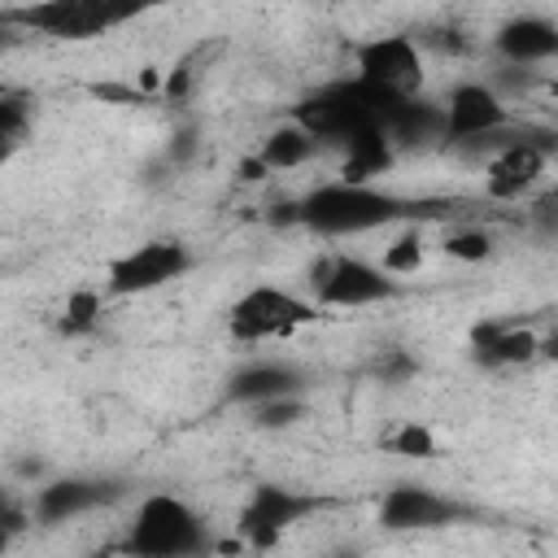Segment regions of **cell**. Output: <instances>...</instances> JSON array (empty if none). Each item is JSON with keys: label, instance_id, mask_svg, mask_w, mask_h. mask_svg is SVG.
<instances>
[{"label": "cell", "instance_id": "cell-27", "mask_svg": "<svg viewBox=\"0 0 558 558\" xmlns=\"http://www.w3.org/2000/svg\"><path fill=\"white\" fill-rule=\"evenodd\" d=\"M418 371V362L410 357V353H401V349H388L384 357H379V375L384 379H405V375H414Z\"/></svg>", "mask_w": 558, "mask_h": 558}, {"label": "cell", "instance_id": "cell-25", "mask_svg": "<svg viewBox=\"0 0 558 558\" xmlns=\"http://www.w3.org/2000/svg\"><path fill=\"white\" fill-rule=\"evenodd\" d=\"M301 418H305V392H296V397H275V401L253 405V427H262V432L296 427Z\"/></svg>", "mask_w": 558, "mask_h": 558}, {"label": "cell", "instance_id": "cell-14", "mask_svg": "<svg viewBox=\"0 0 558 558\" xmlns=\"http://www.w3.org/2000/svg\"><path fill=\"white\" fill-rule=\"evenodd\" d=\"M305 388H310V375H305L296 362H288V357H253V362H244V366H235V371L227 375L222 397H227L231 405L253 410V405H262V401L296 397V392H305Z\"/></svg>", "mask_w": 558, "mask_h": 558}, {"label": "cell", "instance_id": "cell-16", "mask_svg": "<svg viewBox=\"0 0 558 558\" xmlns=\"http://www.w3.org/2000/svg\"><path fill=\"white\" fill-rule=\"evenodd\" d=\"M471 357L484 371H510V366H527L541 357V336L523 323H497L484 318L471 327Z\"/></svg>", "mask_w": 558, "mask_h": 558}, {"label": "cell", "instance_id": "cell-8", "mask_svg": "<svg viewBox=\"0 0 558 558\" xmlns=\"http://www.w3.org/2000/svg\"><path fill=\"white\" fill-rule=\"evenodd\" d=\"M318 510H323V497L266 480V484H253L248 497L240 501L235 527H240V541L244 545L270 549V545H279V536H288L296 523H305Z\"/></svg>", "mask_w": 558, "mask_h": 558}, {"label": "cell", "instance_id": "cell-11", "mask_svg": "<svg viewBox=\"0 0 558 558\" xmlns=\"http://www.w3.org/2000/svg\"><path fill=\"white\" fill-rule=\"evenodd\" d=\"M462 519H471V510L462 501H453L440 488L418 484V480H401V484L384 488V497H379L384 532H436V527H449Z\"/></svg>", "mask_w": 558, "mask_h": 558}, {"label": "cell", "instance_id": "cell-28", "mask_svg": "<svg viewBox=\"0 0 558 558\" xmlns=\"http://www.w3.org/2000/svg\"><path fill=\"white\" fill-rule=\"evenodd\" d=\"M192 153H196V135H192V131H179V135H170V148H166V157H170L174 166H183Z\"/></svg>", "mask_w": 558, "mask_h": 558}, {"label": "cell", "instance_id": "cell-2", "mask_svg": "<svg viewBox=\"0 0 558 558\" xmlns=\"http://www.w3.org/2000/svg\"><path fill=\"white\" fill-rule=\"evenodd\" d=\"M218 541H214L209 519L187 497L166 493V488L140 497L126 523V541H122V549L140 558H201Z\"/></svg>", "mask_w": 558, "mask_h": 558}, {"label": "cell", "instance_id": "cell-15", "mask_svg": "<svg viewBox=\"0 0 558 558\" xmlns=\"http://www.w3.org/2000/svg\"><path fill=\"white\" fill-rule=\"evenodd\" d=\"M493 52L506 65H545L558 61V22L545 13H514L493 31Z\"/></svg>", "mask_w": 558, "mask_h": 558}, {"label": "cell", "instance_id": "cell-17", "mask_svg": "<svg viewBox=\"0 0 558 558\" xmlns=\"http://www.w3.org/2000/svg\"><path fill=\"white\" fill-rule=\"evenodd\" d=\"M388 140L397 144V153L445 144V105L423 100V96H405L388 118Z\"/></svg>", "mask_w": 558, "mask_h": 558}, {"label": "cell", "instance_id": "cell-23", "mask_svg": "<svg viewBox=\"0 0 558 558\" xmlns=\"http://www.w3.org/2000/svg\"><path fill=\"white\" fill-rule=\"evenodd\" d=\"M440 253H445V257H453V262L480 266V262H488V257H493V235H488L480 222H462V227L445 231Z\"/></svg>", "mask_w": 558, "mask_h": 558}, {"label": "cell", "instance_id": "cell-21", "mask_svg": "<svg viewBox=\"0 0 558 558\" xmlns=\"http://www.w3.org/2000/svg\"><path fill=\"white\" fill-rule=\"evenodd\" d=\"M31 126H35V109H31V100L17 96V92H4V96H0V140H4L0 157H4V161H13V153H17L22 140L31 135Z\"/></svg>", "mask_w": 558, "mask_h": 558}, {"label": "cell", "instance_id": "cell-22", "mask_svg": "<svg viewBox=\"0 0 558 558\" xmlns=\"http://www.w3.org/2000/svg\"><path fill=\"white\" fill-rule=\"evenodd\" d=\"M379 262H384V270H392L397 279L418 275V270H423V240H418V222H405V227L384 244Z\"/></svg>", "mask_w": 558, "mask_h": 558}, {"label": "cell", "instance_id": "cell-19", "mask_svg": "<svg viewBox=\"0 0 558 558\" xmlns=\"http://www.w3.org/2000/svg\"><path fill=\"white\" fill-rule=\"evenodd\" d=\"M318 153H323V140H318L310 126H301L296 118L279 122V126H275V131H266V135H262V144H257V157H262V166H266L270 174L301 170V166H310Z\"/></svg>", "mask_w": 558, "mask_h": 558}, {"label": "cell", "instance_id": "cell-18", "mask_svg": "<svg viewBox=\"0 0 558 558\" xmlns=\"http://www.w3.org/2000/svg\"><path fill=\"white\" fill-rule=\"evenodd\" d=\"M397 144L388 140L384 126H366V131H353L344 144H340V174L344 179H357V183H375L379 174H388L397 166Z\"/></svg>", "mask_w": 558, "mask_h": 558}, {"label": "cell", "instance_id": "cell-6", "mask_svg": "<svg viewBox=\"0 0 558 558\" xmlns=\"http://www.w3.org/2000/svg\"><path fill=\"white\" fill-rule=\"evenodd\" d=\"M318 318L323 305L310 292L283 283H253L227 305V336L235 344H270L296 336L301 327H314Z\"/></svg>", "mask_w": 558, "mask_h": 558}, {"label": "cell", "instance_id": "cell-20", "mask_svg": "<svg viewBox=\"0 0 558 558\" xmlns=\"http://www.w3.org/2000/svg\"><path fill=\"white\" fill-rule=\"evenodd\" d=\"M105 288H78V292H70V301L61 305V314H57V331L61 336H87V331H96L100 327V314H105Z\"/></svg>", "mask_w": 558, "mask_h": 558}, {"label": "cell", "instance_id": "cell-4", "mask_svg": "<svg viewBox=\"0 0 558 558\" xmlns=\"http://www.w3.org/2000/svg\"><path fill=\"white\" fill-rule=\"evenodd\" d=\"M405 96H392V92H379L371 83H362L357 74L349 78H331L314 92H305L292 109V118L301 126H310L323 144H344L353 131H366V126H384L388 131V118L392 109L401 105Z\"/></svg>", "mask_w": 558, "mask_h": 558}, {"label": "cell", "instance_id": "cell-7", "mask_svg": "<svg viewBox=\"0 0 558 558\" xmlns=\"http://www.w3.org/2000/svg\"><path fill=\"white\" fill-rule=\"evenodd\" d=\"M196 266V248L183 235H148L105 262V292L109 296H148L170 288Z\"/></svg>", "mask_w": 558, "mask_h": 558}, {"label": "cell", "instance_id": "cell-26", "mask_svg": "<svg viewBox=\"0 0 558 558\" xmlns=\"http://www.w3.org/2000/svg\"><path fill=\"white\" fill-rule=\"evenodd\" d=\"M527 227L536 240H558V187L532 192L527 201Z\"/></svg>", "mask_w": 558, "mask_h": 558}, {"label": "cell", "instance_id": "cell-13", "mask_svg": "<svg viewBox=\"0 0 558 558\" xmlns=\"http://www.w3.org/2000/svg\"><path fill=\"white\" fill-rule=\"evenodd\" d=\"M549 166V148L536 140H501L484 161V192L488 201H523L541 187Z\"/></svg>", "mask_w": 558, "mask_h": 558}, {"label": "cell", "instance_id": "cell-1", "mask_svg": "<svg viewBox=\"0 0 558 558\" xmlns=\"http://www.w3.org/2000/svg\"><path fill=\"white\" fill-rule=\"evenodd\" d=\"M445 201H427V196H401L388 192L379 183H357V179H327L314 183L301 201H296V218L310 235L323 240H349V235H366V231H388V227H405V222H427L440 218Z\"/></svg>", "mask_w": 558, "mask_h": 558}, {"label": "cell", "instance_id": "cell-5", "mask_svg": "<svg viewBox=\"0 0 558 558\" xmlns=\"http://www.w3.org/2000/svg\"><path fill=\"white\" fill-rule=\"evenodd\" d=\"M305 292L323 310H366V305H388L405 292V279L384 270V262H371L362 253L327 248L310 262L305 270Z\"/></svg>", "mask_w": 558, "mask_h": 558}, {"label": "cell", "instance_id": "cell-24", "mask_svg": "<svg viewBox=\"0 0 558 558\" xmlns=\"http://www.w3.org/2000/svg\"><path fill=\"white\" fill-rule=\"evenodd\" d=\"M384 449H392V453H401V458H436V453H440L432 427H423V423H414V418H405V423H397L392 432H384Z\"/></svg>", "mask_w": 558, "mask_h": 558}, {"label": "cell", "instance_id": "cell-9", "mask_svg": "<svg viewBox=\"0 0 558 558\" xmlns=\"http://www.w3.org/2000/svg\"><path fill=\"white\" fill-rule=\"evenodd\" d=\"M126 497V480L118 475H52L31 493V514L39 527H61L83 514L109 510Z\"/></svg>", "mask_w": 558, "mask_h": 558}, {"label": "cell", "instance_id": "cell-12", "mask_svg": "<svg viewBox=\"0 0 558 558\" xmlns=\"http://www.w3.org/2000/svg\"><path fill=\"white\" fill-rule=\"evenodd\" d=\"M445 144H475V140H497L510 126V109L493 83H458L445 100Z\"/></svg>", "mask_w": 558, "mask_h": 558}, {"label": "cell", "instance_id": "cell-3", "mask_svg": "<svg viewBox=\"0 0 558 558\" xmlns=\"http://www.w3.org/2000/svg\"><path fill=\"white\" fill-rule=\"evenodd\" d=\"M166 4H179V0H31L22 9H9L4 17L44 35V39H57V44H87V39H100V35H113Z\"/></svg>", "mask_w": 558, "mask_h": 558}, {"label": "cell", "instance_id": "cell-10", "mask_svg": "<svg viewBox=\"0 0 558 558\" xmlns=\"http://www.w3.org/2000/svg\"><path fill=\"white\" fill-rule=\"evenodd\" d=\"M353 74L392 96L423 92V48L410 35H371L353 44Z\"/></svg>", "mask_w": 558, "mask_h": 558}]
</instances>
